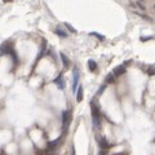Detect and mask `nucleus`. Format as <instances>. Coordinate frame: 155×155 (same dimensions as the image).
<instances>
[{
    "instance_id": "16",
    "label": "nucleus",
    "mask_w": 155,
    "mask_h": 155,
    "mask_svg": "<svg viewBox=\"0 0 155 155\" xmlns=\"http://www.w3.org/2000/svg\"><path fill=\"white\" fill-rule=\"evenodd\" d=\"M136 5H138L141 10H146V8H145V7H143L142 4H141V3H138V1H137V3H136Z\"/></svg>"
},
{
    "instance_id": "12",
    "label": "nucleus",
    "mask_w": 155,
    "mask_h": 155,
    "mask_svg": "<svg viewBox=\"0 0 155 155\" xmlns=\"http://www.w3.org/2000/svg\"><path fill=\"white\" fill-rule=\"evenodd\" d=\"M100 141H101V142H100L101 147H109V143H107V141L105 140V138H101Z\"/></svg>"
},
{
    "instance_id": "8",
    "label": "nucleus",
    "mask_w": 155,
    "mask_h": 155,
    "mask_svg": "<svg viewBox=\"0 0 155 155\" xmlns=\"http://www.w3.org/2000/svg\"><path fill=\"white\" fill-rule=\"evenodd\" d=\"M82 100H83V88L79 87L78 88V91H76V101L80 102Z\"/></svg>"
},
{
    "instance_id": "15",
    "label": "nucleus",
    "mask_w": 155,
    "mask_h": 155,
    "mask_svg": "<svg viewBox=\"0 0 155 155\" xmlns=\"http://www.w3.org/2000/svg\"><path fill=\"white\" fill-rule=\"evenodd\" d=\"M136 13V14H138V16H141V17H142V18L143 20H147V21H153V20H151L150 18V17H147V16H143V14H140V13H137V12H135Z\"/></svg>"
},
{
    "instance_id": "11",
    "label": "nucleus",
    "mask_w": 155,
    "mask_h": 155,
    "mask_svg": "<svg viewBox=\"0 0 155 155\" xmlns=\"http://www.w3.org/2000/svg\"><path fill=\"white\" fill-rule=\"evenodd\" d=\"M58 141H59V138H57L56 141H52V142H49V143H48V149H52V147H54V146L58 143Z\"/></svg>"
},
{
    "instance_id": "14",
    "label": "nucleus",
    "mask_w": 155,
    "mask_h": 155,
    "mask_svg": "<svg viewBox=\"0 0 155 155\" xmlns=\"http://www.w3.org/2000/svg\"><path fill=\"white\" fill-rule=\"evenodd\" d=\"M65 26H66V27H67V29H69L70 31H71V33H74V34H75V33H76V30H75V29H74V27H72V26H70V25H69V23H65Z\"/></svg>"
},
{
    "instance_id": "13",
    "label": "nucleus",
    "mask_w": 155,
    "mask_h": 155,
    "mask_svg": "<svg viewBox=\"0 0 155 155\" xmlns=\"http://www.w3.org/2000/svg\"><path fill=\"white\" fill-rule=\"evenodd\" d=\"M91 35H92V36H97L100 40H105V36H102V35L97 34V33H91Z\"/></svg>"
},
{
    "instance_id": "6",
    "label": "nucleus",
    "mask_w": 155,
    "mask_h": 155,
    "mask_svg": "<svg viewBox=\"0 0 155 155\" xmlns=\"http://www.w3.org/2000/svg\"><path fill=\"white\" fill-rule=\"evenodd\" d=\"M124 72H125V66H118V67L114 70L115 76H120V75H123Z\"/></svg>"
},
{
    "instance_id": "2",
    "label": "nucleus",
    "mask_w": 155,
    "mask_h": 155,
    "mask_svg": "<svg viewBox=\"0 0 155 155\" xmlns=\"http://www.w3.org/2000/svg\"><path fill=\"white\" fill-rule=\"evenodd\" d=\"M78 82H79V71L78 69H74V80H72V92H76V87H78Z\"/></svg>"
},
{
    "instance_id": "7",
    "label": "nucleus",
    "mask_w": 155,
    "mask_h": 155,
    "mask_svg": "<svg viewBox=\"0 0 155 155\" xmlns=\"http://www.w3.org/2000/svg\"><path fill=\"white\" fill-rule=\"evenodd\" d=\"M88 67H89L91 71H96L97 70V63L93 61V59H89L88 61Z\"/></svg>"
},
{
    "instance_id": "10",
    "label": "nucleus",
    "mask_w": 155,
    "mask_h": 155,
    "mask_svg": "<svg viewBox=\"0 0 155 155\" xmlns=\"http://www.w3.org/2000/svg\"><path fill=\"white\" fill-rule=\"evenodd\" d=\"M56 34H57V35H59V36H61V38H67V34H66L65 33V31H61V30H56Z\"/></svg>"
},
{
    "instance_id": "3",
    "label": "nucleus",
    "mask_w": 155,
    "mask_h": 155,
    "mask_svg": "<svg viewBox=\"0 0 155 155\" xmlns=\"http://www.w3.org/2000/svg\"><path fill=\"white\" fill-rule=\"evenodd\" d=\"M53 82H54V84H57V87L59 88V89H63V88H65V82H63V76L62 75H58Z\"/></svg>"
},
{
    "instance_id": "19",
    "label": "nucleus",
    "mask_w": 155,
    "mask_h": 155,
    "mask_svg": "<svg viewBox=\"0 0 155 155\" xmlns=\"http://www.w3.org/2000/svg\"><path fill=\"white\" fill-rule=\"evenodd\" d=\"M72 155H75V149L72 147Z\"/></svg>"
},
{
    "instance_id": "17",
    "label": "nucleus",
    "mask_w": 155,
    "mask_h": 155,
    "mask_svg": "<svg viewBox=\"0 0 155 155\" xmlns=\"http://www.w3.org/2000/svg\"><path fill=\"white\" fill-rule=\"evenodd\" d=\"M147 74H150V75H154V74H155V69H150V70H147Z\"/></svg>"
},
{
    "instance_id": "5",
    "label": "nucleus",
    "mask_w": 155,
    "mask_h": 155,
    "mask_svg": "<svg viewBox=\"0 0 155 155\" xmlns=\"http://www.w3.org/2000/svg\"><path fill=\"white\" fill-rule=\"evenodd\" d=\"M12 47H9V44L8 43H5V44H3V47H1V54H8V53H12Z\"/></svg>"
},
{
    "instance_id": "20",
    "label": "nucleus",
    "mask_w": 155,
    "mask_h": 155,
    "mask_svg": "<svg viewBox=\"0 0 155 155\" xmlns=\"http://www.w3.org/2000/svg\"><path fill=\"white\" fill-rule=\"evenodd\" d=\"M140 1H142V0H140Z\"/></svg>"
},
{
    "instance_id": "18",
    "label": "nucleus",
    "mask_w": 155,
    "mask_h": 155,
    "mask_svg": "<svg viewBox=\"0 0 155 155\" xmlns=\"http://www.w3.org/2000/svg\"><path fill=\"white\" fill-rule=\"evenodd\" d=\"M104 88H105V87H101V88H100V91H98V94H101V93H102V91H104Z\"/></svg>"
},
{
    "instance_id": "9",
    "label": "nucleus",
    "mask_w": 155,
    "mask_h": 155,
    "mask_svg": "<svg viewBox=\"0 0 155 155\" xmlns=\"http://www.w3.org/2000/svg\"><path fill=\"white\" fill-rule=\"evenodd\" d=\"M115 74L114 72H112V74H109V75L106 76V83H112V82H114V80H115Z\"/></svg>"
},
{
    "instance_id": "1",
    "label": "nucleus",
    "mask_w": 155,
    "mask_h": 155,
    "mask_svg": "<svg viewBox=\"0 0 155 155\" xmlns=\"http://www.w3.org/2000/svg\"><path fill=\"white\" fill-rule=\"evenodd\" d=\"M70 122H71V111L70 110H65L62 112V127L63 129H67L70 125Z\"/></svg>"
},
{
    "instance_id": "4",
    "label": "nucleus",
    "mask_w": 155,
    "mask_h": 155,
    "mask_svg": "<svg viewBox=\"0 0 155 155\" xmlns=\"http://www.w3.org/2000/svg\"><path fill=\"white\" fill-rule=\"evenodd\" d=\"M59 56H61V59H62V63H63V67H65V69H70V66H71V62H70V59L67 58V56L63 54V53H61Z\"/></svg>"
}]
</instances>
